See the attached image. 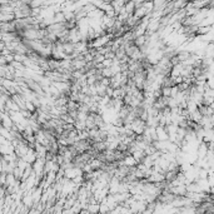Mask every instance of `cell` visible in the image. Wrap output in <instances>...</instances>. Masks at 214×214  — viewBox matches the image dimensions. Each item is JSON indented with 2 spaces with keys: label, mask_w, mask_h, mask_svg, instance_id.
Returning a JSON list of instances; mask_svg holds the SVG:
<instances>
[{
  "label": "cell",
  "mask_w": 214,
  "mask_h": 214,
  "mask_svg": "<svg viewBox=\"0 0 214 214\" xmlns=\"http://www.w3.org/2000/svg\"><path fill=\"white\" fill-rule=\"evenodd\" d=\"M0 119H2V127L3 128L8 129V130H12V128L14 127V123H13V120L10 119V117L6 111L0 113Z\"/></svg>",
  "instance_id": "1"
},
{
  "label": "cell",
  "mask_w": 214,
  "mask_h": 214,
  "mask_svg": "<svg viewBox=\"0 0 214 214\" xmlns=\"http://www.w3.org/2000/svg\"><path fill=\"white\" fill-rule=\"evenodd\" d=\"M155 133H157V139H158V141H167V140H169L168 133H167V130H165L164 128L157 127V128H155Z\"/></svg>",
  "instance_id": "2"
},
{
  "label": "cell",
  "mask_w": 214,
  "mask_h": 214,
  "mask_svg": "<svg viewBox=\"0 0 214 214\" xmlns=\"http://www.w3.org/2000/svg\"><path fill=\"white\" fill-rule=\"evenodd\" d=\"M123 165L128 167V168H133V167H137V161L134 160V158L131 155H125L123 158Z\"/></svg>",
  "instance_id": "3"
},
{
  "label": "cell",
  "mask_w": 214,
  "mask_h": 214,
  "mask_svg": "<svg viewBox=\"0 0 214 214\" xmlns=\"http://www.w3.org/2000/svg\"><path fill=\"white\" fill-rule=\"evenodd\" d=\"M0 137H3L5 140H9V141L13 140V137H12V134H10V130H8L3 127H0Z\"/></svg>",
  "instance_id": "4"
},
{
  "label": "cell",
  "mask_w": 214,
  "mask_h": 214,
  "mask_svg": "<svg viewBox=\"0 0 214 214\" xmlns=\"http://www.w3.org/2000/svg\"><path fill=\"white\" fill-rule=\"evenodd\" d=\"M85 210L89 214H98L99 213V203H95V204H88Z\"/></svg>",
  "instance_id": "5"
},
{
  "label": "cell",
  "mask_w": 214,
  "mask_h": 214,
  "mask_svg": "<svg viewBox=\"0 0 214 214\" xmlns=\"http://www.w3.org/2000/svg\"><path fill=\"white\" fill-rule=\"evenodd\" d=\"M124 9H125L127 14H128L129 16H131V15L134 14V10H135V8H134V2H129V3H125V5H124Z\"/></svg>",
  "instance_id": "6"
},
{
  "label": "cell",
  "mask_w": 214,
  "mask_h": 214,
  "mask_svg": "<svg viewBox=\"0 0 214 214\" xmlns=\"http://www.w3.org/2000/svg\"><path fill=\"white\" fill-rule=\"evenodd\" d=\"M15 182H16V179L14 178L13 173H9V174H6V177H5V187L14 185V184H15Z\"/></svg>",
  "instance_id": "7"
},
{
  "label": "cell",
  "mask_w": 214,
  "mask_h": 214,
  "mask_svg": "<svg viewBox=\"0 0 214 214\" xmlns=\"http://www.w3.org/2000/svg\"><path fill=\"white\" fill-rule=\"evenodd\" d=\"M30 164H28L26 161H24L23 159H16V168L20 170V172H24Z\"/></svg>",
  "instance_id": "8"
},
{
  "label": "cell",
  "mask_w": 214,
  "mask_h": 214,
  "mask_svg": "<svg viewBox=\"0 0 214 214\" xmlns=\"http://www.w3.org/2000/svg\"><path fill=\"white\" fill-rule=\"evenodd\" d=\"M25 110L33 114V113H35V111H36V108L34 107V104L32 103V101H25Z\"/></svg>",
  "instance_id": "9"
},
{
  "label": "cell",
  "mask_w": 214,
  "mask_h": 214,
  "mask_svg": "<svg viewBox=\"0 0 214 214\" xmlns=\"http://www.w3.org/2000/svg\"><path fill=\"white\" fill-rule=\"evenodd\" d=\"M4 59H5L6 64H10V63H13V62H14V55H13V54H9V55L4 56Z\"/></svg>",
  "instance_id": "10"
},
{
  "label": "cell",
  "mask_w": 214,
  "mask_h": 214,
  "mask_svg": "<svg viewBox=\"0 0 214 214\" xmlns=\"http://www.w3.org/2000/svg\"><path fill=\"white\" fill-rule=\"evenodd\" d=\"M101 65H103V68H110V66H111V60L104 59V62L101 63Z\"/></svg>",
  "instance_id": "11"
},
{
  "label": "cell",
  "mask_w": 214,
  "mask_h": 214,
  "mask_svg": "<svg viewBox=\"0 0 214 214\" xmlns=\"http://www.w3.org/2000/svg\"><path fill=\"white\" fill-rule=\"evenodd\" d=\"M2 159L3 158H2V155H0V172H2Z\"/></svg>",
  "instance_id": "12"
}]
</instances>
